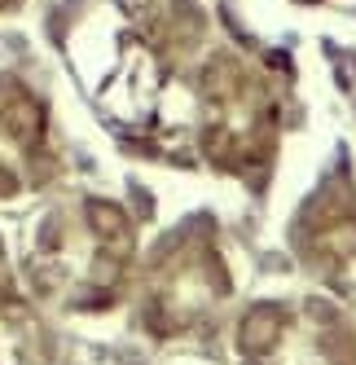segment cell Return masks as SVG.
Listing matches in <instances>:
<instances>
[{
	"label": "cell",
	"instance_id": "6da1fadb",
	"mask_svg": "<svg viewBox=\"0 0 356 365\" xmlns=\"http://www.w3.org/2000/svg\"><path fill=\"white\" fill-rule=\"evenodd\" d=\"M132 220L110 198H66L44 212L31 247L27 273L44 299L62 308H110L132 269Z\"/></svg>",
	"mask_w": 356,
	"mask_h": 365
},
{
	"label": "cell",
	"instance_id": "7a4b0ae2",
	"mask_svg": "<svg viewBox=\"0 0 356 365\" xmlns=\"http://www.w3.org/2000/svg\"><path fill=\"white\" fill-rule=\"evenodd\" d=\"M198 150L224 172H256L277 145V88L242 53H211L194 80Z\"/></svg>",
	"mask_w": 356,
	"mask_h": 365
},
{
	"label": "cell",
	"instance_id": "3957f363",
	"mask_svg": "<svg viewBox=\"0 0 356 365\" xmlns=\"http://www.w3.org/2000/svg\"><path fill=\"white\" fill-rule=\"evenodd\" d=\"M234 352L242 365H356V339L325 299H264L242 312Z\"/></svg>",
	"mask_w": 356,
	"mask_h": 365
},
{
	"label": "cell",
	"instance_id": "277c9868",
	"mask_svg": "<svg viewBox=\"0 0 356 365\" xmlns=\"http://www.w3.org/2000/svg\"><path fill=\"white\" fill-rule=\"evenodd\" d=\"M229 295V273L207 233H181L163 247L145 295V322L155 334L176 339L198 330Z\"/></svg>",
	"mask_w": 356,
	"mask_h": 365
},
{
	"label": "cell",
	"instance_id": "5b68a950",
	"mask_svg": "<svg viewBox=\"0 0 356 365\" xmlns=\"http://www.w3.org/2000/svg\"><path fill=\"white\" fill-rule=\"evenodd\" d=\"M48 176H53L48 106L18 75H0V202L40 190Z\"/></svg>",
	"mask_w": 356,
	"mask_h": 365
},
{
	"label": "cell",
	"instance_id": "8992f818",
	"mask_svg": "<svg viewBox=\"0 0 356 365\" xmlns=\"http://www.w3.org/2000/svg\"><path fill=\"white\" fill-rule=\"evenodd\" d=\"M48 356L44 348V326L0 273V365H40Z\"/></svg>",
	"mask_w": 356,
	"mask_h": 365
},
{
	"label": "cell",
	"instance_id": "52a82bcc",
	"mask_svg": "<svg viewBox=\"0 0 356 365\" xmlns=\"http://www.w3.org/2000/svg\"><path fill=\"white\" fill-rule=\"evenodd\" d=\"M9 5H18V0H0V9H9Z\"/></svg>",
	"mask_w": 356,
	"mask_h": 365
}]
</instances>
